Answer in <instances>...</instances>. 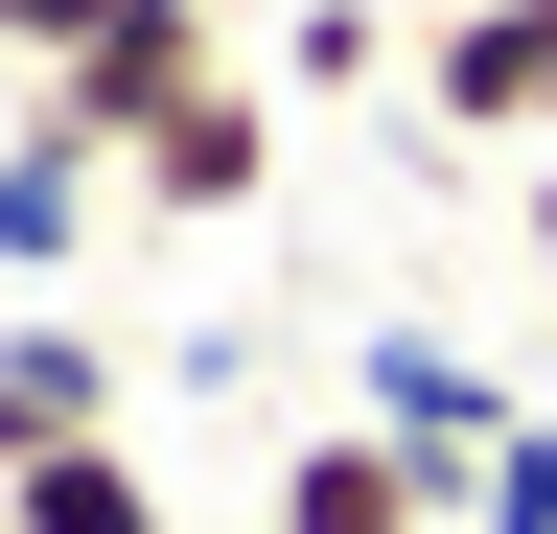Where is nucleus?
Returning <instances> with one entry per match:
<instances>
[{"label": "nucleus", "instance_id": "nucleus-1", "mask_svg": "<svg viewBox=\"0 0 557 534\" xmlns=\"http://www.w3.org/2000/svg\"><path fill=\"white\" fill-rule=\"evenodd\" d=\"M209 71H233V47H209V0H116V24L70 47V71H24V116H70L94 163H139V116H186Z\"/></svg>", "mask_w": 557, "mask_h": 534}, {"label": "nucleus", "instance_id": "nucleus-2", "mask_svg": "<svg viewBox=\"0 0 557 534\" xmlns=\"http://www.w3.org/2000/svg\"><path fill=\"white\" fill-rule=\"evenodd\" d=\"M418 116L557 163V0H442V24H418Z\"/></svg>", "mask_w": 557, "mask_h": 534}, {"label": "nucleus", "instance_id": "nucleus-3", "mask_svg": "<svg viewBox=\"0 0 557 534\" xmlns=\"http://www.w3.org/2000/svg\"><path fill=\"white\" fill-rule=\"evenodd\" d=\"M348 419H395V442H418V464L465 488V464H487V442L534 419V395L487 372V349H442V325H372V349H348Z\"/></svg>", "mask_w": 557, "mask_h": 534}, {"label": "nucleus", "instance_id": "nucleus-4", "mask_svg": "<svg viewBox=\"0 0 557 534\" xmlns=\"http://www.w3.org/2000/svg\"><path fill=\"white\" fill-rule=\"evenodd\" d=\"M116 186H139L163 233H233L256 186H278V94H256V71H209L186 116H139V163H116Z\"/></svg>", "mask_w": 557, "mask_h": 534}, {"label": "nucleus", "instance_id": "nucleus-5", "mask_svg": "<svg viewBox=\"0 0 557 534\" xmlns=\"http://www.w3.org/2000/svg\"><path fill=\"white\" fill-rule=\"evenodd\" d=\"M278 534H465V488L395 419H325V442H278Z\"/></svg>", "mask_w": 557, "mask_h": 534}, {"label": "nucleus", "instance_id": "nucleus-6", "mask_svg": "<svg viewBox=\"0 0 557 534\" xmlns=\"http://www.w3.org/2000/svg\"><path fill=\"white\" fill-rule=\"evenodd\" d=\"M47 442H116V325H0V464H47Z\"/></svg>", "mask_w": 557, "mask_h": 534}, {"label": "nucleus", "instance_id": "nucleus-7", "mask_svg": "<svg viewBox=\"0 0 557 534\" xmlns=\"http://www.w3.org/2000/svg\"><path fill=\"white\" fill-rule=\"evenodd\" d=\"M94 140H70V116H24V140H0V280H70V256H94Z\"/></svg>", "mask_w": 557, "mask_h": 534}, {"label": "nucleus", "instance_id": "nucleus-8", "mask_svg": "<svg viewBox=\"0 0 557 534\" xmlns=\"http://www.w3.org/2000/svg\"><path fill=\"white\" fill-rule=\"evenodd\" d=\"M0 534H163V464L139 442H47V464H0Z\"/></svg>", "mask_w": 557, "mask_h": 534}, {"label": "nucleus", "instance_id": "nucleus-9", "mask_svg": "<svg viewBox=\"0 0 557 534\" xmlns=\"http://www.w3.org/2000/svg\"><path fill=\"white\" fill-rule=\"evenodd\" d=\"M465 534H557V419H511V442L465 464Z\"/></svg>", "mask_w": 557, "mask_h": 534}, {"label": "nucleus", "instance_id": "nucleus-10", "mask_svg": "<svg viewBox=\"0 0 557 534\" xmlns=\"http://www.w3.org/2000/svg\"><path fill=\"white\" fill-rule=\"evenodd\" d=\"M94 24H116V0H0V71H70Z\"/></svg>", "mask_w": 557, "mask_h": 534}, {"label": "nucleus", "instance_id": "nucleus-11", "mask_svg": "<svg viewBox=\"0 0 557 534\" xmlns=\"http://www.w3.org/2000/svg\"><path fill=\"white\" fill-rule=\"evenodd\" d=\"M534 280H557V163H534Z\"/></svg>", "mask_w": 557, "mask_h": 534}]
</instances>
